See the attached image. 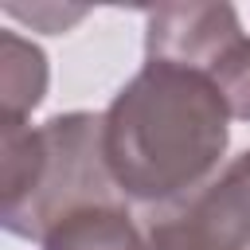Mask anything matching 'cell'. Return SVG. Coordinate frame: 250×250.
Listing matches in <instances>:
<instances>
[{
	"label": "cell",
	"instance_id": "5",
	"mask_svg": "<svg viewBox=\"0 0 250 250\" xmlns=\"http://www.w3.org/2000/svg\"><path fill=\"white\" fill-rule=\"evenodd\" d=\"M43 94L47 55L16 31H0V121H27Z\"/></svg>",
	"mask_w": 250,
	"mask_h": 250
},
{
	"label": "cell",
	"instance_id": "7",
	"mask_svg": "<svg viewBox=\"0 0 250 250\" xmlns=\"http://www.w3.org/2000/svg\"><path fill=\"white\" fill-rule=\"evenodd\" d=\"M207 78L219 86L230 117L250 121V35H246L242 43H234V47L227 51V59H223Z\"/></svg>",
	"mask_w": 250,
	"mask_h": 250
},
{
	"label": "cell",
	"instance_id": "4",
	"mask_svg": "<svg viewBox=\"0 0 250 250\" xmlns=\"http://www.w3.org/2000/svg\"><path fill=\"white\" fill-rule=\"evenodd\" d=\"M246 31L230 4H160L145 20V62L211 74Z\"/></svg>",
	"mask_w": 250,
	"mask_h": 250
},
{
	"label": "cell",
	"instance_id": "8",
	"mask_svg": "<svg viewBox=\"0 0 250 250\" xmlns=\"http://www.w3.org/2000/svg\"><path fill=\"white\" fill-rule=\"evenodd\" d=\"M8 16L27 20V23H39L43 31L59 35V31H66L70 23H78V20L86 16V8H55V4H39V8H8Z\"/></svg>",
	"mask_w": 250,
	"mask_h": 250
},
{
	"label": "cell",
	"instance_id": "3",
	"mask_svg": "<svg viewBox=\"0 0 250 250\" xmlns=\"http://www.w3.org/2000/svg\"><path fill=\"white\" fill-rule=\"evenodd\" d=\"M145 250H250V152L145 230Z\"/></svg>",
	"mask_w": 250,
	"mask_h": 250
},
{
	"label": "cell",
	"instance_id": "2",
	"mask_svg": "<svg viewBox=\"0 0 250 250\" xmlns=\"http://www.w3.org/2000/svg\"><path fill=\"white\" fill-rule=\"evenodd\" d=\"M109 203H125V195L109 176L98 113L0 125V223L8 234L43 242L62 219Z\"/></svg>",
	"mask_w": 250,
	"mask_h": 250
},
{
	"label": "cell",
	"instance_id": "6",
	"mask_svg": "<svg viewBox=\"0 0 250 250\" xmlns=\"http://www.w3.org/2000/svg\"><path fill=\"white\" fill-rule=\"evenodd\" d=\"M39 246L43 250H145V234L137 230L125 203H109L62 219Z\"/></svg>",
	"mask_w": 250,
	"mask_h": 250
},
{
	"label": "cell",
	"instance_id": "1",
	"mask_svg": "<svg viewBox=\"0 0 250 250\" xmlns=\"http://www.w3.org/2000/svg\"><path fill=\"white\" fill-rule=\"evenodd\" d=\"M219 86L172 62H145L102 113L105 164L133 203L172 211L219 176L230 145Z\"/></svg>",
	"mask_w": 250,
	"mask_h": 250
}]
</instances>
